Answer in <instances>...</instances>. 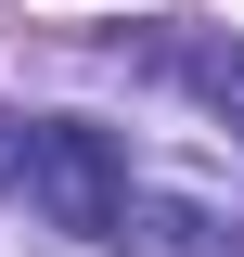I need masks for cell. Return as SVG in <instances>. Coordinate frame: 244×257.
Masks as SVG:
<instances>
[{"label": "cell", "instance_id": "1", "mask_svg": "<svg viewBox=\"0 0 244 257\" xmlns=\"http://www.w3.org/2000/svg\"><path fill=\"white\" fill-rule=\"evenodd\" d=\"M13 193H26V206H39L52 231H116V206H129V155H116V128H77V116H26Z\"/></svg>", "mask_w": 244, "mask_h": 257}, {"label": "cell", "instance_id": "2", "mask_svg": "<svg viewBox=\"0 0 244 257\" xmlns=\"http://www.w3.org/2000/svg\"><path fill=\"white\" fill-rule=\"evenodd\" d=\"M103 244H116V257H231L244 231L218 219L206 193H129V206H116V231H103Z\"/></svg>", "mask_w": 244, "mask_h": 257}, {"label": "cell", "instance_id": "3", "mask_svg": "<svg viewBox=\"0 0 244 257\" xmlns=\"http://www.w3.org/2000/svg\"><path fill=\"white\" fill-rule=\"evenodd\" d=\"M129 64H142V77H180L193 103H218V116L244 128V39H206V26H154Z\"/></svg>", "mask_w": 244, "mask_h": 257}, {"label": "cell", "instance_id": "4", "mask_svg": "<svg viewBox=\"0 0 244 257\" xmlns=\"http://www.w3.org/2000/svg\"><path fill=\"white\" fill-rule=\"evenodd\" d=\"M13 155H26V116H0V193H13Z\"/></svg>", "mask_w": 244, "mask_h": 257}]
</instances>
